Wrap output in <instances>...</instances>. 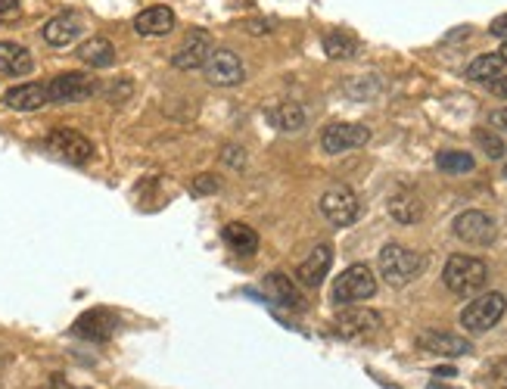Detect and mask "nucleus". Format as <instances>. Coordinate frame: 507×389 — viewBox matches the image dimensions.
I'll return each instance as SVG.
<instances>
[{"label": "nucleus", "mask_w": 507, "mask_h": 389, "mask_svg": "<svg viewBox=\"0 0 507 389\" xmlns=\"http://www.w3.org/2000/svg\"><path fill=\"white\" fill-rule=\"evenodd\" d=\"M171 29H175V12L169 6H150V10L137 12V19H134V31L144 37L169 35Z\"/></svg>", "instance_id": "obj_15"}, {"label": "nucleus", "mask_w": 507, "mask_h": 389, "mask_svg": "<svg viewBox=\"0 0 507 389\" xmlns=\"http://www.w3.org/2000/svg\"><path fill=\"white\" fill-rule=\"evenodd\" d=\"M368 140H370V131L355 122H333L320 134V146H324V153H330V156L358 150V146H364Z\"/></svg>", "instance_id": "obj_8"}, {"label": "nucleus", "mask_w": 507, "mask_h": 389, "mask_svg": "<svg viewBox=\"0 0 507 389\" xmlns=\"http://www.w3.org/2000/svg\"><path fill=\"white\" fill-rule=\"evenodd\" d=\"M454 237L473 246H489L495 240V221L479 209H467L454 219Z\"/></svg>", "instance_id": "obj_10"}, {"label": "nucleus", "mask_w": 507, "mask_h": 389, "mask_svg": "<svg viewBox=\"0 0 507 389\" xmlns=\"http://www.w3.org/2000/svg\"><path fill=\"white\" fill-rule=\"evenodd\" d=\"M205 79L212 81V85L218 87H234L243 81V75H246V69H243L240 56L234 54V50H212V56L205 60Z\"/></svg>", "instance_id": "obj_11"}, {"label": "nucleus", "mask_w": 507, "mask_h": 389, "mask_svg": "<svg viewBox=\"0 0 507 389\" xmlns=\"http://www.w3.org/2000/svg\"><path fill=\"white\" fill-rule=\"evenodd\" d=\"M504 175H507V162H504Z\"/></svg>", "instance_id": "obj_37"}, {"label": "nucleus", "mask_w": 507, "mask_h": 389, "mask_svg": "<svg viewBox=\"0 0 507 389\" xmlns=\"http://www.w3.org/2000/svg\"><path fill=\"white\" fill-rule=\"evenodd\" d=\"M498 56H502V60H504V66H507V41L502 44V54H498Z\"/></svg>", "instance_id": "obj_36"}, {"label": "nucleus", "mask_w": 507, "mask_h": 389, "mask_svg": "<svg viewBox=\"0 0 507 389\" xmlns=\"http://www.w3.org/2000/svg\"><path fill=\"white\" fill-rule=\"evenodd\" d=\"M442 280H445V286L454 296H477V293L489 284V265L477 256L458 252V256H448Z\"/></svg>", "instance_id": "obj_1"}, {"label": "nucleus", "mask_w": 507, "mask_h": 389, "mask_svg": "<svg viewBox=\"0 0 507 389\" xmlns=\"http://www.w3.org/2000/svg\"><path fill=\"white\" fill-rule=\"evenodd\" d=\"M19 0H0V22H12L19 19Z\"/></svg>", "instance_id": "obj_30"}, {"label": "nucleus", "mask_w": 507, "mask_h": 389, "mask_svg": "<svg viewBox=\"0 0 507 389\" xmlns=\"http://www.w3.org/2000/svg\"><path fill=\"white\" fill-rule=\"evenodd\" d=\"M320 212H324V219L330 221L333 228H349L355 225L358 215H362V203H358V196L352 194L349 187L337 184V187H330L320 196Z\"/></svg>", "instance_id": "obj_5"}, {"label": "nucleus", "mask_w": 507, "mask_h": 389, "mask_svg": "<svg viewBox=\"0 0 507 389\" xmlns=\"http://www.w3.org/2000/svg\"><path fill=\"white\" fill-rule=\"evenodd\" d=\"M377 293V277L368 265H349L333 284V302L337 305H358Z\"/></svg>", "instance_id": "obj_3"}, {"label": "nucleus", "mask_w": 507, "mask_h": 389, "mask_svg": "<svg viewBox=\"0 0 507 389\" xmlns=\"http://www.w3.org/2000/svg\"><path fill=\"white\" fill-rule=\"evenodd\" d=\"M489 31H492L495 37H502V41H507V12H504V16H498L495 22H492Z\"/></svg>", "instance_id": "obj_32"}, {"label": "nucleus", "mask_w": 507, "mask_h": 389, "mask_svg": "<svg viewBox=\"0 0 507 389\" xmlns=\"http://www.w3.org/2000/svg\"><path fill=\"white\" fill-rule=\"evenodd\" d=\"M330 265H333V250H330V246H327V244L324 246H314L312 256H308L303 265L296 268V280L303 286H308V290H314V286L324 284Z\"/></svg>", "instance_id": "obj_13"}, {"label": "nucleus", "mask_w": 507, "mask_h": 389, "mask_svg": "<svg viewBox=\"0 0 507 389\" xmlns=\"http://www.w3.org/2000/svg\"><path fill=\"white\" fill-rule=\"evenodd\" d=\"M81 29H85V25H81L79 12H60V16H54L44 25V41H47L50 47H69V44L81 35Z\"/></svg>", "instance_id": "obj_14"}, {"label": "nucleus", "mask_w": 507, "mask_h": 389, "mask_svg": "<svg viewBox=\"0 0 507 389\" xmlns=\"http://www.w3.org/2000/svg\"><path fill=\"white\" fill-rule=\"evenodd\" d=\"M473 137H477V144L483 146V153H486V156H489V159H502L504 153H507L504 140L498 137V134H492V131L479 128V131H473Z\"/></svg>", "instance_id": "obj_28"}, {"label": "nucleus", "mask_w": 507, "mask_h": 389, "mask_svg": "<svg viewBox=\"0 0 507 389\" xmlns=\"http://www.w3.org/2000/svg\"><path fill=\"white\" fill-rule=\"evenodd\" d=\"M492 125H495V128H502V131H507V110L492 112Z\"/></svg>", "instance_id": "obj_34"}, {"label": "nucleus", "mask_w": 507, "mask_h": 389, "mask_svg": "<svg viewBox=\"0 0 507 389\" xmlns=\"http://www.w3.org/2000/svg\"><path fill=\"white\" fill-rule=\"evenodd\" d=\"M224 162L234 165V169H240V165L246 162V156H243L240 146H228V150H224Z\"/></svg>", "instance_id": "obj_31"}, {"label": "nucleus", "mask_w": 507, "mask_h": 389, "mask_svg": "<svg viewBox=\"0 0 507 389\" xmlns=\"http://www.w3.org/2000/svg\"><path fill=\"white\" fill-rule=\"evenodd\" d=\"M112 330H115V318L103 309L87 311V315H81L79 321H75V336H85V340H94V343L109 340Z\"/></svg>", "instance_id": "obj_16"}, {"label": "nucleus", "mask_w": 507, "mask_h": 389, "mask_svg": "<svg viewBox=\"0 0 507 389\" xmlns=\"http://www.w3.org/2000/svg\"><path fill=\"white\" fill-rule=\"evenodd\" d=\"M377 265H380V274L389 286H408L423 271V256L402 244H386L380 250Z\"/></svg>", "instance_id": "obj_2"}, {"label": "nucleus", "mask_w": 507, "mask_h": 389, "mask_svg": "<svg viewBox=\"0 0 507 389\" xmlns=\"http://www.w3.org/2000/svg\"><path fill=\"white\" fill-rule=\"evenodd\" d=\"M47 150H54L60 159L72 165H85L94 159V144L85 137V134L72 131V128H56L47 134Z\"/></svg>", "instance_id": "obj_7"}, {"label": "nucleus", "mask_w": 507, "mask_h": 389, "mask_svg": "<svg viewBox=\"0 0 507 389\" xmlns=\"http://www.w3.org/2000/svg\"><path fill=\"white\" fill-rule=\"evenodd\" d=\"M389 215H393L399 225H417L423 215V206L420 200H417L414 194H408V190H402V194H395L393 200H389Z\"/></svg>", "instance_id": "obj_24"}, {"label": "nucleus", "mask_w": 507, "mask_h": 389, "mask_svg": "<svg viewBox=\"0 0 507 389\" xmlns=\"http://www.w3.org/2000/svg\"><path fill=\"white\" fill-rule=\"evenodd\" d=\"M380 324H383V318L377 315V311L349 305V309L337 315L333 327H337V334L345 336V340H368V336H374L377 330H380Z\"/></svg>", "instance_id": "obj_9"}, {"label": "nucleus", "mask_w": 507, "mask_h": 389, "mask_svg": "<svg viewBox=\"0 0 507 389\" xmlns=\"http://www.w3.org/2000/svg\"><path fill=\"white\" fill-rule=\"evenodd\" d=\"M504 311H507L504 293H483V296H477L461 311V324H464V330H470V334H486V330H492L502 321Z\"/></svg>", "instance_id": "obj_4"}, {"label": "nucleus", "mask_w": 507, "mask_h": 389, "mask_svg": "<svg viewBox=\"0 0 507 389\" xmlns=\"http://www.w3.org/2000/svg\"><path fill=\"white\" fill-rule=\"evenodd\" d=\"M324 50L330 60H349L355 56L358 50V41L349 35V31H327L324 35Z\"/></svg>", "instance_id": "obj_26"}, {"label": "nucleus", "mask_w": 507, "mask_h": 389, "mask_svg": "<svg viewBox=\"0 0 507 389\" xmlns=\"http://www.w3.org/2000/svg\"><path fill=\"white\" fill-rule=\"evenodd\" d=\"M44 103H50V100H47V85H37V81H31V85L10 87V91H6V106H10V110L31 112V110H41Z\"/></svg>", "instance_id": "obj_18"}, {"label": "nucleus", "mask_w": 507, "mask_h": 389, "mask_svg": "<svg viewBox=\"0 0 507 389\" xmlns=\"http://www.w3.org/2000/svg\"><path fill=\"white\" fill-rule=\"evenodd\" d=\"M35 60L31 54L22 47V44H12V41H0V72L4 75H29Z\"/></svg>", "instance_id": "obj_20"}, {"label": "nucleus", "mask_w": 507, "mask_h": 389, "mask_svg": "<svg viewBox=\"0 0 507 389\" xmlns=\"http://www.w3.org/2000/svg\"><path fill=\"white\" fill-rule=\"evenodd\" d=\"M79 60L87 62V66L94 69H106L115 62V47L112 41H106V37H91V41H85L79 47Z\"/></svg>", "instance_id": "obj_21"}, {"label": "nucleus", "mask_w": 507, "mask_h": 389, "mask_svg": "<svg viewBox=\"0 0 507 389\" xmlns=\"http://www.w3.org/2000/svg\"><path fill=\"white\" fill-rule=\"evenodd\" d=\"M498 75H504V60L498 54L477 56V60L467 66V79L479 81V85H489V81H495Z\"/></svg>", "instance_id": "obj_25"}, {"label": "nucleus", "mask_w": 507, "mask_h": 389, "mask_svg": "<svg viewBox=\"0 0 507 389\" xmlns=\"http://www.w3.org/2000/svg\"><path fill=\"white\" fill-rule=\"evenodd\" d=\"M218 187H221V181H218L215 175H196L194 181H190V194H194V196L215 194Z\"/></svg>", "instance_id": "obj_29"}, {"label": "nucleus", "mask_w": 507, "mask_h": 389, "mask_svg": "<svg viewBox=\"0 0 507 389\" xmlns=\"http://www.w3.org/2000/svg\"><path fill=\"white\" fill-rule=\"evenodd\" d=\"M209 56H212V37H209V31L194 29L187 37H184L181 47L175 50V56H171V66L181 69V72H190V69H203Z\"/></svg>", "instance_id": "obj_12"}, {"label": "nucleus", "mask_w": 507, "mask_h": 389, "mask_svg": "<svg viewBox=\"0 0 507 389\" xmlns=\"http://www.w3.org/2000/svg\"><path fill=\"white\" fill-rule=\"evenodd\" d=\"M97 91V81L85 72H62L47 85V100L50 103H81L91 100Z\"/></svg>", "instance_id": "obj_6"}, {"label": "nucleus", "mask_w": 507, "mask_h": 389, "mask_svg": "<svg viewBox=\"0 0 507 389\" xmlns=\"http://www.w3.org/2000/svg\"><path fill=\"white\" fill-rule=\"evenodd\" d=\"M224 244H228L237 256H253V252L259 250V234H255L249 225L234 221V225L224 228Z\"/></svg>", "instance_id": "obj_22"}, {"label": "nucleus", "mask_w": 507, "mask_h": 389, "mask_svg": "<svg viewBox=\"0 0 507 389\" xmlns=\"http://www.w3.org/2000/svg\"><path fill=\"white\" fill-rule=\"evenodd\" d=\"M492 94H498V97H507V75H498L495 81H489Z\"/></svg>", "instance_id": "obj_33"}, {"label": "nucleus", "mask_w": 507, "mask_h": 389, "mask_svg": "<svg viewBox=\"0 0 507 389\" xmlns=\"http://www.w3.org/2000/svg\"><path fill=\"white\" fill-rule=\"evenodd\" d=\"M262 290H265V296L271 299V302L287 305V309H303V296H299V290L293 286V280L287 277V274L280 271L268 274V277L262 280Z\"/></svg>", "instance_id": "obj_17"}, {"label": "nucleus", "mask_w": 507, "mask_h": 389, "mask_svg": "<svg viewBox=\"0 0 507 389\" xmlns=\"http://www.w3.org/2000/svg\"><path fill=\"white\" fill-rule=\"evenodd\" d=\"M50 386H54V389H79V386L69 384L66 377H54V380H50Z\"/></svg>", "instance_id": "obj_35"}, {"label": "nucleus", "mask_w": 507, "mask_h": 389, "mask_svg": "<svg viewBox=\"0 0 507 389\" xmlns=\"http://www.w3.org/2000/svg\"><path fill=\"white\" fill-rule=\"evenodd\" d=\"M420 349L436 355H448V359H458V355L470 352V343L464 336H454V334H423L420 336Z\"/></svg>", "instance_id": "obj_19"}, {"label": "nucleus", "mask_w": 507, "mask_h": 389, "mask_svg": "<svg viewBox=\"0 0 507 389\" xmlns=\"http://www.w3.org/2000/svg\"><path fill=\"white\" fill-rule=\"evenodd\" d=\"M436 165H439V171H445V175H464V171H473V156L464 150H442L439 156H436Z\"/></svg>", "instance_id": "obj_27"}, {"label": "nucleus", "mask_w": 507, "mask_h": 389, "mask_svg": "<svg viewBox=\"0 0 507 389\" xmlns=\"http://www.w3.org/2000/svg\"><path fill=\"white\" fill-rule=\"evenodd\" d=\"M268 122L278 131H299L305 125V110L299 103H278L268 110Z\"/></svg>", "instance_id": "obj_23"}]
</instances>
